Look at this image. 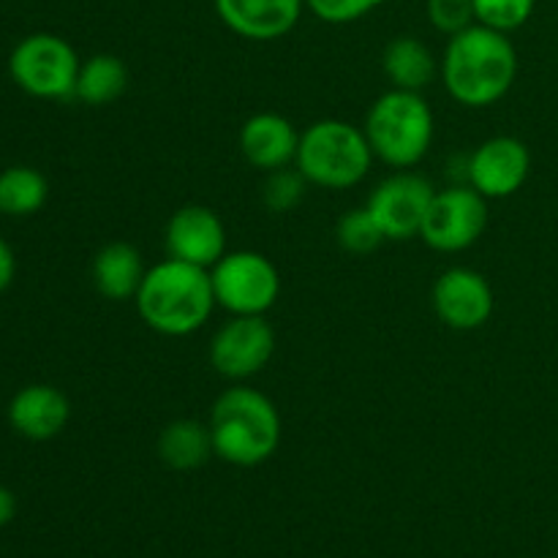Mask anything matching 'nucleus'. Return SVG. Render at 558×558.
Returning a JSON list of instances; mask_svg holds the SVG:
<instances>
[{"label":"nucleus","mask_w":558,"mask_h":558,"mask_svg":"<svg viewBox=\"0 0 558 558\" xmlns=\"http://www.w3.org/2000/svg\"><path fill=\"white\" fill-rule=\"evenodd\" d=\"M363 131L381 163L392 169H414L434 145V109L423 93L390 87L371 104Z\"/></svg>","instance_id":"obj_4"},{"label":"nucleus","mask_w":558,"mask_h":558,"mask_svg":"<svg viewBox=\"0 0 558 558\" xmlns=\"http://www.w3.org/2000/svg\"><path fill=\"white\" fill-rule=\"evenodd\" d=\"M518 69L521 60L510 33L474 22L466 31L450 36L441 54L439 76L452 101L466 109H488L512 90Z\"/></svg>","instance_id":"obj_1"},{"label":"nucleus","mask_w":558,"mask_h":558,"mask_svg":"<svg viewBox=\"0 0 558 558\" xmlns=\"http://www.w3.org/2000/svg\"><path fill=\"white\" fill-rule=\"evenodd\" d=\"M16 515V496L5 485H0V529L9 526Z\"/></svg>","instance_id":"obj_28"},{"label":"nucleus","mask_w":558,"mask_h":558,"mask_svg":"<svg viewBox=\"0 0 558 558\" xmlns=\"http://www.w3.org/2000/svg\"><path fill=\"white\" fill-rule=\"evenodd\" d=\"M131 85L129 65L118 54L98 52L82 60L80 74H76L74 98H80L87 107H109L118 98L125 96Z\"/></svg>","instance_id":"obj_20"},{"label":"nucleus","mask_w":558,"mask_h":558,"mask_svg":"<svg viewBox=\"0 0 558 558\" xmlns=\"http://www.w3.org/2000/svg\"><path fill=\"white\" fill-rule=\"evenodd\" d=\"M136 314L153 332L183 338L202 330L216 311L210 270L167 256L147 267L134 298Z\"/></svg>","instance_id":"obj_2"},{"label":"nucleus","mask_w":558,"mask_h":558,"mask_svg":"<svg viewBox=\"0 0 558 558\" xmlns=\"http://www.w3.org/2000/svg\"><path fill=\"white\" fill-rule=\"evenodd\" d=\"M472 3L480 25L512 33L532 20L537 0H472Z\"/></svg>","instance_id":"obj_24"},{"label":"nucleus","mask_w":558,"mask_h":558,"mask_svg":"<svg viewBox=\"0 0 558 558\" xmlns=\"http://www.w3.org/2000/svg\"><path fill=\"white\" fill-rule=\"evenodd\" d=\"M240 153L259 172L294 167L300 145V131L289 118L278 112H256L240 125Z\"/></svg>","instance_id":"obj_15"},{"label":"nucleus","mask_w":558,"mask_h":558,"mask_svg":"<svg viewBox=\"0 0 558 558\" xmlns=\"http://www.w3.org/2000/svg\"><path fill=\"white\" fill-rule=\"evenodd\" d=\"M14 276H16L14 248H11V245L0 238V294H3L11 283H14Z\"/></svg>","instance_id":"obj_27"},{"label":"nucleus","mask_w":558,"mask_h":558,"mask_svg":"<svg viewBox=\"0 0 558 558\" xmlns=\"http://www.w3.org/2000/svg\"><path fill=\"white\" fill-rule=\"evenodd\" d=\"M167 256L210 270L227 254V227L207 205H183L169 216L163 229Z\"/></svg>","instance_id":"obj_13"},{"label":"nucleus","mask_w":558,"mask_h":558,"mask_svg":"<svg viewBox=\"0 0 558 558\" xmlns=\"http://www.w3.org/2000/svg\"><path fill=\"white\" fill-rule=\"evenodd\" d=\"M210 281L229 316H265L281 298V272L259 251H227L210 267Z\"/></svg>","instance_id":"obj_7"},{"label":"nucleus","mask_w":558,"mask_h":558,"mask_svg":"<svg viewBox=\"0 0 558 558\" xmlns=\"http://www.w3.org/2000/svg\"><path fill=\"white\" fill-rule=\"evenodd\" d=\"M80 65L76 49L54 33H31L9 54V74L16 87L47 101L74 98Z\"/></svg>","instance_id":"obj_6"},{"label":"nucleus","mask_w":558,"mask_h":558,"mask_svg":"<svg viewBox=\"0 0 558 558\" xmlns=\"http://www.w3.org/2000/svg\"><path fill=\"white\" fill-rule=\"evenodd\" d=\"M441 60L417 36H398L381 52V71L398 90L423 93L439 76Z\"/></svg>","instance_id":"obj_18"},{"label":"nucleus","mask_w":558,"mask_h":558,"mask_svg":"<svg viewBox=\"0 0 558 558\" xmlns=\"http://www.w3.org/2000/svg\"><path fill=\"white\" fill-rule=\"evenodd\" d=\"M158 458L172 472H194L210 461L213 452V434L210 425L199 420L180 417L172 420L158 434Z\"/></svg>","instance_id":"obj_19"},{"label":"nucleus","mask_w":558,"mask_h":558,"mask_svg":"<svg viewBox=\"0 0 558 558\" xmlns=\"http://www.w3.org/2000/svg\"><path fill=\"white\" fill-rule=\"evenodd\" d=\"M485 227H488V199L469 183H456L434 194L420 238L428 248L458 254L472 248L483 238Z\"/></svg>","instance_id":"obj_8"},{"label":"nucleus","mask_w":558,"mask_h":558,"mask_svg":"<svg viewBox=\"0 0 558 558\" xmlns=\"http://www.w3.org/2000/svg\"><path fill=\"white\" fill-rule=\"evenodd\" d=\"M213 452L229 466L254 469L270 461L283 439V420L265 392L234 381L213 403Z\"/></svg>","instance_id":"obj_3"},{"label":"nucleus","mask_w":558,"mask_h":558,"mask_svg":"<svg viewBox=\"0 0 558 558\" xmlns=\"http://www.w3.org/2000/svg\"><path fill=\"white\" fill-rule=\"evenodd\" d=\"M532 153L518 136H490L466 158V183L485 199H507L526 185Z\"/></svg>","instance_id":"obj_11"},{"label":"nucleus","mask_w":558,"mask_h":558,"mask_svg":"<svg viewBox=\"0 0 558 558\" xmlns=\"http://www.w3.org/2000/svg\"><path fill=\"white\" fill-rule=\"evenodd\" d=\"M147 267L142 262V254L136 245L123 243H107L98 248L96 259H93V287L104 300L112 303H125L134 300L142 287Z\"/></svg>","instance_id":"obj_17"},{"label":"nucleus","mask_w":558,"mask_h":558,"mask_svg":"<svg viewBox=\"0 0 558 558\" xmlns=\"http://www.w3.org/2000/svg\"><path fill=\"white\" fill-rule=\"evenodd\" d=\"M425 14H428L430 25L439 33H445L447 38L466 31V27H472L477 22L472 0H428L425 3Z\"/></svg>","instance_id":"obj_25"},{"label":"nucleus","mask_w":558,"mask_h":558,"mask_svg":"<svg viewBox=\"0 0 558 558\" xmlns=\"http://www.w3.org/2000/svg\"><path fill=\"white\" fill-rule=\"evenodd\" d=\"M374 158L368 136L360 125L325 118L311 123L300 134L294 167L308 180V185L325 191H347L368 178Z\"/></svg>","instance_id":"obj_5"},{"label":"nucleus","mask_w":558,"mask_h":558,"mask_svg":"<svg viewBox=\"0 0 558 558\" xmlns=\"http://www.w3.org/2000/svg\"><path fill=\"white\" fill-rule=\"evenodd\" d=\"M336 240L347 254L352 256H368L385 243V232L379 229L376 218L371 216L368 207H352L343 213L336 223Z\"/></svg>","instance_id":"obj_22"},{"label":"nucleus","mask_w":558,"mask_h":558,"mask_svg":"<svg viewBox=\"0 0 558 558\" xmlns=\"http://www.w3.org/2000/svg\"><path fill=\"white\" fill-rule=\"evenodd\" d=\"M434 194L436 189L428 178L412 172V169H398L371 191L365 207L376 218L387 240L403 243V240L420 238Z\"/></svg>","instance_id":"obj_10"},{"label":"nucleus","mask_w":558,"mask_h":558,"mask_svg":"<svg viewBox=\"0 0 558 558\" xmlns=\"http://www.w3.org/2000/svg\"><path fill=\"white\" fill-rule=\"evenodd\" d=\"M49 183L38 169L9 167L0 172V213L11 218L36 216L47 205Z\"/></svg>","instance_id":"obj_21"},{"label":"nucleus","mask_w":558,"mask_h":558,"mask_svg":"<svg viewBox=\"0 0 558 558\" xmlns=\"http://www.w3.org/2000/svg\"><path fill=\"white\" fill-rule=\"evenodd\" d=\"M216 14L234 36L248 41H276L292 33L305 0H213Z\"/></svg>","instance_id":"obj_14"},{"label":"nucleus","mask_w":558,"mask_h":558,"mask_svg":"<svg viewBox=\"0 0 558 558\" xmlns=\"http://www.w3.org/2000/svg\"><path fill=\"white\" fill-rule=\"evenodd\" d=\"M210 365L229 381H248L270 365L276 330L265 316H229L210 338Z\"/></svg>","instance_id":"obj_9"},{"label":"nucleus","mask_w":558,"mask_h":558,"mask_svg":"<svg viewBox=\"0 0 558 558\" xmlns=\"http://www.w3.org/2000/svg\"><path fill=\"white\" fill-rule=\"evenodd\" d=\"M381 3L385 0H305V9L327 25H349L368 16Z\"/></svg>","instance_id":"obj_26"},{"label":"nucleus","mask_w":558,"mask_h":558,"mask_svg":"<svg viewBox=\"0 0 558 558\" xmlns=\"http://www.w3.org/2000/svg\"><path fill=\"white\" fill-rule=\"evenodd\" d=\"M430 305L441 325L458 332H472L494 316V287L472 267H447L430 289Z\"/></svg>","instance_id":"obj_12"},{"label":"nucleus","mask_w":558,"mask_h":558,"mask_svg":"<svg viewBox=\"0 0 558 558\" xmlns=\"http://www.w3.org/2000/svg\"><path fill=\"white\" fill-rule=\"evenodd\" d=\"M305 191H308V180L300 174L298 167H283L276 172H267L265 185H262V202L270 213L281 216V213H292L303 205Z\"/></svg>","instance_id":"obj_23"},{"label":"nucleus","mask_w":558,"mask_h":558,"mask_svg":"<svg viewBox=\"0 0 558 558\" xmlns=\"http://www.w3.org/2000/svg\"><path fill=\"white\" fill-rule=\"evenodd\" d=\"M71 403L63 390L52 385H25L9 403V423L22 439L49 441L65 430Z\"/></svg>","instance_id":"obj_16"}]
</instances>
